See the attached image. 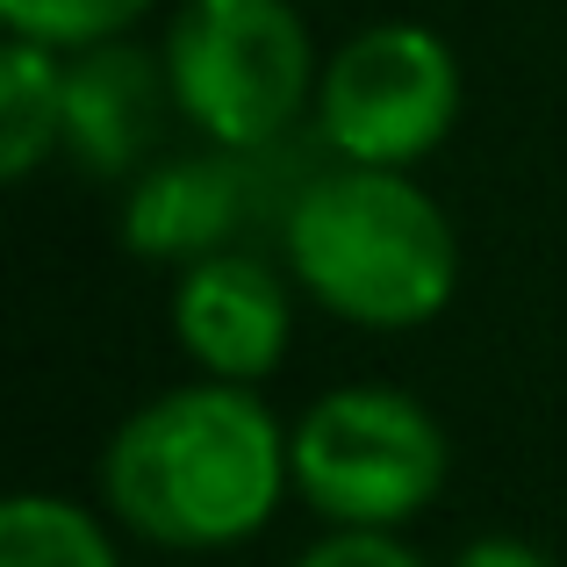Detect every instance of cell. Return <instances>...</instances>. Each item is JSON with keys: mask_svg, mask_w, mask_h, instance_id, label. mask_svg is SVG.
<instances>
[{"mask_svg": "<svg viewBox=\"0 0 567 567\" xmlns=\"http://www.w3.org/2000/svg\"><path fill=\"white\" fill-rule=\"evenodd\" d=\"M295 482L280 416L237 381H187L115 424L101 496L115 525L166 554H216L274 525Z\"/></svg>", "mask_w": 567, "mask_h": 567, "instance_id": "6da1fadb", "label": "cell"}, {"mask_svg": "<svg viewBox=\"0 0 567 567\" xmlns=\"http://www.w3.org/2000/svg\"><path fill=\"white\" fill-rule=\"evenodd\" d=\"M295 288L360 331H416L460 295V230L410 173L346 166L295 187L280 216Z\"/></svg>", "mask_w": 567, "mask_h": 567, "instance_id": "7a4b0ae2", "label": "cell"}, {"mask_svg": "<svg viewBox=\"0 0 567 567\" xmlns=\"http://www.w3.org/2000/svg\"><path fill=\"white\" fill-rule=\"evenodd\" d=\"M173 109L223 152H274L317 109L323 58L295 0H181L166 22Z\"/></svg>", "mask_w": 567, "mask_h": 567, "instance_id": "3957f363", "label": "cell"}, {"mask_svg": "<svg viewBox=\"0 0 567 567\" xmlns=\"http://www.w3.org/2000/svg\"><path fill=\"white\" fill-rule=\"evenodd\" d=\"M295 453V496L331 532H395L416 511H431L445 488V431L402 388H331L317 395L288 431Z\"/></svg>", "mask_w": 567, "mask_h": 567, "instance_id": "277c9868", "label": "cell"}, {"mask_svg": "<svg viewBox=\"0 0 567 567\" xmlns=\"http://www.w3.org/2000/svg\"><path fill=\"white\" fill-rule=\"evenodd\" d=\"M460 123V58L424 22H374L323 58L317 137L346 166L410 173Z\"/></svg>", "mask_w": 567, "mask_h": 567, "instance_id": "5b68a950", "label": "cell"}, {"mask_svg": "<svg viewBox=\"0 0 567 567\" xmlns=\"http://www.w3.org/2000/svg\"><path fill=\"white\" fill-rule=\"evenodd\" d=\"M295 274H280L274 259L230 245L216 259H194L181 266V288H173V338L202 381H237V388H259L288 360V338H295Z\"/></svg>", "mask_w": 567, "mask_h": 567, "instance_id": "8992f818", "label": "cell"}, {"mask_svg": "<svg viewBox=\"0 0 567 567\" xmlns=\"http://www.w3.org/2000/svg\"><path fill=\"white\" fill-rule=\"evenodd\" d=\"M245 166L251 158L223 152V144L152 158L123 194V245L137 259H158V266H194V259L230 251L245 216H251V173Z\"/></svg>", "mask_w": 567, "mask_h": 567, "instance_id": "52a82bcc", "label": "cell"}, {"mask_svg": "<svg viewBox=\"0 0 567 567\" xmlns=\"http://www.w3.org/2000/svg\"><path fill=\"white\" fill-rule=\"evenodd\" d=\"M173 115L166 58H144L137 43H94L65 58V144L101 181H137L158 158V123Z\"/></svg>", "mask_w": 567, "mask_h": 567, "instance_id": "ba28073f", "label": "cell"}, {"mask_svg": "<svg viewBox=\"0 0 567 567\" xmlns=\"http://www.w3.org/2000/svg\"><path fill=\"white\" fill-rule=\"evenodd\" d=\"M65 144V51L8 37L0 51V173L29 181Z\"/></svg>", "mask_w": 567, "mask_h": 567, "instance_id": "9c48e42d", "label": "cell"}, {"mask_svg": "<svg viewBox=\"0 0 567 567\" xmlns=\"http://www.w3.org/2000/svg\"><path fill=\"white\" fill-rule=\"evenodd\" d=\"M0 567H123L109 525L65 496L0 503Z\"/></svg>", "mask_w": 567, "mask_h": 567, "instance_id": "30bf717a", "label": "cell"}, {"mask_svg": "<svg viewBox=\"0 0 567 567\" xmlns=\"http://www.w3.org/2000/svg\"><path fill=\"white\" fill-rule=\"evenodd\" d=\"M158 0H0V22L8 37L43 43V51H94V43H115L152 14Z\"/></svg>", "mask_w": 567, "mask_h": 567, "instance_id": "8fae6325", "label": "cell"}, {"mask_svg": "<svg viewBox=\"0 0 567 567\" xmlns=\"http://www.w3.org/2000/svg\"><path fill=\"white\" fill-rule=\"evenodd\" d=\"M295 567H424V560L395 532H331V539H317Z\"/></svg>", "mask_w": 567, "mask_h": 567, "instance_id": "7c38bea8", "label": "cell"}, {"mask_svg": "<svg viewBox=\"0 0 567 567\" xmlns=\"http://www.w3.org/2000/svg\"><path fill=\"white\" fill-rule=\"evenodd\" d=\"M453 567H554V560H546L532 539H517V532H488V539H474Z\"/></svg>", "mask_w": 567, "mask_h": 567, "instance_id": "4fadbf2b", "label": "cell"}]
</instances>
